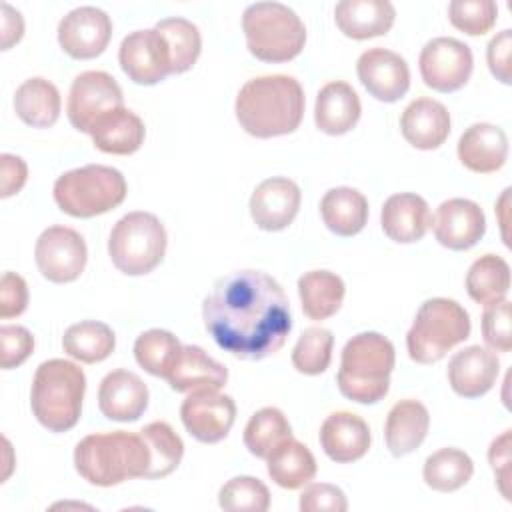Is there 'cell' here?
Wrapping results in <instances>:
<instances>
[{
	"instance_id": "25",
	"label": "cell",
	"mask_w": 512,
	"mask_h": 512,
	"mask_svg": "<svg viewBox=\"0 0 512 512\" xmlns=\"http://www.w3.org/2000/svg\"><path fill=\"white\" fill-rule=\"evenodd\" d=\"M362 104L356 90L342 80L328 82L320 88L314 104L316 128L330 136L350 132L360 120Z\"/></svg>"
},
{
	"instance_id": "51",
	"label": "cell",
	"mask_w": 512,
	"mask_h": 512,
	"mask_svg": "<svg viewBox=\"0 0 512 512\" xmlns=\"http://www.w3.org/2000/svg\"><path fill=\"white\" fill-rule=\"evenodd\" d=\"M2 8V50H8L16 44L24 34V20L18 10H14L8 2L0 4Z\"/></svg>"
},
{
	"instance_id": "5",
	"label": "cell",
	"mask_w": 512,
	"mask_h": 512,
	"mask_svg": "<svg viewBox=\"0 0 512 512\" xmlns=\"http://www.w3.org/2000/svg\"><path fill=\"white\" fill-rule=\"evenodd\" d=\"M84 392L86 376L80 366L62 358L46 360L32 378V414L46 430L66 432L80 420Z\"/></svg>"
},
{
	"instance_id": "13",
	"label": "cell",
	"mask_w": 512,
	"mask_h": 512,
	"mask_svg": "<svg viewBox=\"0 0 512 512\" xmlns=\"http://www.w3.org/2000/svg\"><path fill=\"white\" fill-rule=\"evenodd\" d=\"M180 418L192 438L216 444L228 436L236 420V404L232 396L218 390H194L184 398Z\"/></svg>"
},
{
	"instance_id": "44",
	"label": "cell",
	"mask_w": 512,
	"mask_h": 512,
	"mask_svg": "<svg viewBox=\"0 0 512 512\" xmlns=\"http://www.w3.org/2000/svg\"><path fill=\"white\" fill-rule=\"evenodd\" d=\"M482 338L492 352H510L512 350V332H510V302L504 298L500 302L488 304L482 314Z\"/></svg>"
},
{
	"instance_id": "33",
	"label": "cell",
	"mask_w": 512,
	"mask_h": 512,
	"mask_svg": "<svg viewBox=\"0 0 512 512\" xmlns=\"http://www.w3.org/2000/svg\"><path fill=\"white\" fill-rule=\"evenodd\" d=\"M344 292V280L330 270H310L298 278L302 312L310 320H326L334 316L342 306Z\"/></svg>"
},
{
	"instance_id": "6",
	"label": "cell",
	"mask_w": 512,
	"mask_h": 512,
	"mask_svg": "<svg viewBox=\"0 0 512 512\" xmlns=\"http://www.w3.org/2000/svg\"><path fill=\"white\" fill-rule=\"evenodd\" d=\"M242 30L252 56L262 62H288L306 44V26L282 2H254L242 14Z\"/></svg>"
},
{
	"instance_id": "17",
	"label": "cell",
	"mask_w": 512,
	"mask_h": 512,
	"mask_svg": "<svg viewBox=\"0 0 512 512\" xmlns=\"http://www.w3.org/2000/svg\"><path fill=\"white\" fill-rule=\"evenodd\" d=\"M300 188L294 180L272 176L262 180L250 196V216L260 230L278 232L292 224L300 210Z\"/></svg>"
},
{
	"instance_id": "7",
	"label": "cell",
	"mask_w": 512,
	"mask_h": 512,
	"mask_svg": "<svg viewBox=\"0 0 512 512\" xmlns=\"http://www.w3.org/2000/svg\"><path fill=\"white\" fill-rule=\"evenodd\" d=\"M470 316L452 298H430L418 308L406 334L408 356L418 364L442 360L470 336Z\"/></svg>"
},
{
	"instance_id": "18",
	"label": "cell",
	"mask_w": 512,
	"mask_h": 512,
	"mask_svg": "<svg viewBox=\"0 0 512 512\" xmlns=\"http://www.w3.org/2000/svg\"><path fill=\"white\" fill-rule=\"evenodd\" d=\"M432 228L444 248L460 252L476 246L484 236L486 216L474 200L448 198L436 208Z\"/></svg>"
},
{
	"instance_id": "40",
	"label": "cell",
	"mask_w": 512,
	"mask_h": 512,
	"mask_svg": "<svg viewBox=\"0 0 512 512\" xmlns=\"http://www.w3.org/2000/svg\"><path fill=\"white\" fill-rule=\"evenodd\" d=\"M140 434L150 450V468L146 478H164L172 474L184 456L182 438L164 420L146 424Z\"/></svg>"
},
{
	"instance_id": "4",
	"label": "cell",
	"mask_w": 512,
	"mask_h": 512,
	"mask_svg": "<svg viewBox=\"0 0 512 512\" xmlns=\"http://www.w3.org/2000/svg\"><path fill=\"white\" fill-rule=\"evenodd\" d=\"M394 362V344L386 336L378 332L352 336L340 354L336 374L340 394L358 404H376L388 394Z\"/></svg>"
},
{
	"instance_id": "30",
	"label": "cell",
	"mask_w": 512,
	"mask_h": 512,
	"mask_svg": "<svg viewBox=\"0 0 512 512\" xmlns=\"http://www.w3.org/2000/svg\"><path fill=\"white\" fill-rule=\"evenodd\" d=\"M320 216L330 232L336 236H354L368 222L366 196L350 186L330 188L320 200Z\"/></svg>"
},
{
	"instance_id": "24",
	"label": "cell",
	"mask_w": 512,
	"mask_h": 512,
	"mask_svg": "<svg viewBox=\"0 0 512 512\" xmlns=\"http://www.w3.org/2000/svg\"><path fill=\"white\" fill-rule=\"evenodd\" d=\"M400 132L414 148L434 150L442 146L450 134V112L438 100L416 98L400 116Z\"/></svg>"
},
{
	"instance_id": "38",
	"label": "cell",
	"mask_w": 512,
	"mask_h": 512,
	"mask_svg": "<svg viewBox=\"0 0 512 512\" xmlns=\"http://www.w3.org/2000/svg\"><path fill=\"white\" fill-rule=\"evenodd\" d=\"M154 28L162 34L170 50L172 74H182L190 70L196 64L202 50V36L198 26L186 18L172 16L158 20Z\"/></svg>"
},
{
	"instance_id": "12",
	"label": "cell",
	"mask_w": 512,
	"mask_h": 512,
	"mask_svg": "<svg viewBox=\"0 0 512 512\" xmlns=\"http://www.w3.org/2000/svg\"><path fill=\"white\" fill-rule=\"evenodd\" d=\"M86 258V242L74 228L50 226L36 240V266L40 274L54 284L74 282L84 272Z\"/></svg>"
},
{
	"instance_id": "31",
	"label": "cell",
	"mask_w": 512,
	"mask_h": 512,
	"mask_svg": "<svg viewBox=\"0 0 512 512\" xmlns=\"http://www.w3.org/2000/svg\"><path fill=\"white\" fill-rule=\"evenodd\" d=\"M268 476L286 490L306 486L316 476V458L310 448L296 438L282 440L266 458Z\"/></svg>"
},
{
	"instance_id": "22",
	"label": "cell",
	"mask_w": 512,
	"mask_h": 512,
	"mask_svg": "<svg viewBox=\"0 0 512 512\" xmlns=\"http://www.w3.org/2000/svg\"><path fill=\"white\" fill-rule=\"evenodd\" d=\"M508 158L506 132L488 122H476L468 126L458 140V160L470 172L490 174L504 166Z\"/></svg>"
},
{
	"instance_id": "39",
	"label": "cell",
	"mask_w": 512,
	"mask_h": 512,
	"mask_svg": "<svg viewBox=\"0 0 512 512\" xmlns=\"http://www.w3.org/2000/svg\"><path fill=\"white\" fill-rule=\"evenodd\" d=\"M292 436V426L282 410L274 406L254 412L244 428V446L256 458H268V454L286 438Z\"/></svg>"
},
{
	"instance_id": "10",
	"label": "cell",
	"mask_w": 512,
	"mask_h": 512,
	"mask_svg": "<svg viewBox=\"0 0 512 512\" xmlns=\"http://www.w3.org/2000/svg\"><path fill=\"white\" fill-rule=\"evenodd\" d=\"M418 68L428 88L444 94L456 92L472 76V50L458 38L438 36L424 44L418 58Z\"/></svg>"
},
{
	"instance_id": "2",
	"label": "cell",
	"mask_w": 512,
	"mask_h": 512,
	"mask_svg": "<svg viewBox=\"0 0 512 512\" xmlns=\"http://www.w3.org/2000/svg\"><path fill=\"white\" fill-rule=\"evenodd\" d=\"M304 104V90L294 76L266 74L240 88L234 110L244 132L256 138H274L300 126Z\"/></svg>"
},
{
	"instance_id": "36",
	"label": "cell",
	"mask_w": 512,
	"mask_h": 512,
	"mask_svg": "<svg viewBox=\"0 0 512 512\" xmlns=\"http://www.w3.org/2000/svg\"><path fill=\"white\" fill-rule=\"evenodd\" d=\"M474 474L472 458L458 448H440L424 460L422 476L436 492H454L468 484Z\"/></svg>"
},
{
	"instance_id": "41",
	"label": "cell",
	"mask_w": 512,
	"mask_h": 512,
	"mask_svg": "<svg viewBox=\"0 0 512 512\" xmlns=\"http://www.w3.org/2000/svg\"><path fill=\"white\" fill-rule=\"evenodd\" d=\"M332 346H334V336L328 328H322V326L306 328L292 350L294 368L308 376L322 374L330 366Z\"/></svg>"
},
{
	"instance_id": "15",
	"label": "cell",
	"mask_w": 512,
	"mask_h": 512,
	"mask_svg": "<svg viewBox=\"0 0 512 512\" xmlns=\"http://www.w3.org/2000/svg\"><path fill=\"white\" fill-rule=\"evenodd\" d=\"M112 36L110 16L96 6H78L58 24V42L62 50L76 60L100 56Z\"/></svg>"
},
{
	"instance_id": "29",
	"label": "cell",
	"mask_w": 512,
	"mask_h": 512,
	"mask_svg": "<svg viewBox=\"0 0 512 512\" xmlns=\"http://www.w3.org/2000/svg\"><path fill=\"white\" fill-rule=\"evenodd\" d=\"M90 136L98 150L126 156L134 154L144 144L146 128L138 114L120 106L102 114L90 128Z\"/></svg>"
},
{
	"instance_id": "34",
	"label": "cell",
	"mask_w": 512,
	"mask_h": 512,
	"mask_svg": "<svg viewBox=\"0 0 512 512\" xmlns=\"http://www.w3.org/2000/svg\"><path fill=\"white\" fill-rule=\"evenodd\" d=\"M116 346L112 328L98 320H82L66 328L62 336V348L74 360L94 364L106 360Z\"/></svg>"
},
{
	"instance_id": "20",
	"label": "cell",
	"mask_w": 512,
	"mask_h": 512,
	"mask_svg": "<svg viewBox=\"0 0 512 512\" xmlns=\"http://www.w3.org/2000/svg\"><path fill=\"white\" fill-rule=\"evenodd\" d=\"M148 386L144 380L124 368L108 372L98 386V408L108 420L134 422L148 406Z\"/></svg>"
},
{
	"instance_id": "16",
	"label": "cell",
	"mask_w": 512,
	"mask_h": 512,
	"mask_svg": "<svg viewBox=\"0 0 512 512\" xmlns=\"http://www.w3.org/2000/svg\"><path fill=\"white\" fill-rule=\"evenodd\" d=\"M356 74L362 86L380 102H396L410 88L406 60L388 48H368L358 56Z\"/></svg>"
},
{
	"instance_id": "21",
	"label": "cell",
	"mask_w": 512,
	"mask_h": 512,
	"mask_svg": "<svg viewBox=\"0 0 512 512\" xmlns=\"http://www.w3.org/2000/svg\"><path fill=\"white\" fill-rule=\"evenodd\" d=\"M324 454L336 464L360 460L370 448V428L362 416L354 412H332L320 426L318 434Z\"/></svg>"
},
{
	"instance_id": "1",
	"label": "cell",
	"mask_w": 512,
	"mask_h": 512,
	"mask_svg": "<svg viewBox=\"0 0 512 512\" xmlns=\"http://www.w3.org/2000/svg\"><path fill=\"white\" fill-rule=\"evenodd\" d=\"M202 320L214 342L240 360L276 354L290 330V302L282 286L262 270L220 276L202 302Z\"/></svg>"
},
{
	"instance_id": "3",
	"label": "cell",
	"mask_w": 512,
	"mask_h": 512,
	"mask_svg": "<svg viewBox=\"0 0 512 512\" xmlns=\"http://www.w3.org/2000/svg\"><path fill=\"white\" fill-rule=\"evenodd\" d=\"M74 468L86 482L108 488L132 478H146L150 450L140 432L90 434L74 448Z\"/></svg>"
},
{
	"instance_id": "42",
	"label": "cell",
	"mask_w": 512,
	"mask_h": 512,
	"mask_svg": "<svg viewBox=\"0 0 512 512\" xmlns=\"http://www.w3.org/2000/svg\"><path fill=\"white\" fill-rule=\"evenodd\" d=\"M218 504L228 512H266L270 508V492L254 476H234L220 488Z\"/></svg>"
},
{
	"instance_id": "46",
	"label": "cell",
	"mask_w": 512,
	"mask_h": 512,
	"mask_svg": "<svg viewBox=\"0 0 512 512\" xmlns=\"http://www.w3.org/2000/svg\"><path fill=\"white\" fill-rule=\"evenodd\" d=\"M298 506L302 512H346L348 500L346 494L334 484L308 482V486L300 494Z\"/></svg>"
},
{
	"instance_id": "50",
	"label": "cell",
	"mask_w": 512,
	"mask_h": 512,
	"mask_svg": "<svg viewBox=\"0 0 512 512\" xmlns=\"http://www.w3.org/2000/svg\"><path fill=\"white\" fill-rule=\"evenodd\" d=\"M0 196L8 198L22 190L28 178V166L20 156L2 154L0 156Z\"/></svg>"
},
{
	"instance_id": "37",
	"label": "cell",
	"mask_w": 512,
	"mask_h": 512,
	"mask_svg": "<svg viewBox=\"0 0 512 512\" xmlns=\"http://www.w3.org/2000/svg\"><path fill=\"white\" fill-rule=\"evenodd\" d=\"M182 352L180 340L162 328L142 332L134 342V358L148 374L168 378Z\"/></svg>"
},
{
	"instance_id": "19",
	"label": "cell",
	"mask_w": 512,
	"mask_h": 512,
	"mask_svg": "<svg viewBox=\"0 0 512 512\" xmlns=\"http://www.w3.org/2000/svg\"><path fill=\"white\" fill-rule=\"evenodd\" d=\"M450 388L462 398H480L496 384L500 360L496 352L480 344L458 350L448 362Z\"/></svg>"
},
{
	"instance_id": "47",
	"label": "cell",
	"mask_w": 512,
	"mask_h": 512,
	"mask_svg": "<svg viewBox=\"0 0 512 512\" xmlns=\"http://www.w3.org/2000/svg\"><path fill=\"white\" fill-rule=\"evenodd\" d=\"M28 306V286L16 272H4L0 280V318L20 316Z\"/></svg>"
},
{
	"instance_id": "9",
	"label": "cell",
	"mask_w": 512,
	"mask_h": 512,
	"mask_svg": "<svg viewBox=\"0 0 512 512\" xmlns=\"http://www.w3.org/2000/svg\"><path fill=\"white\" fill-rule=\"evenodd\" d=\"M166 228L152 212L136 210L124 214L108 238L112 264L128 276L152 272L166 254Z\"/></svg>"
},
{
	"instance_id": "28",
	"label": "cell",
	"mask_w": 512,
	"mask_h": 512,
	"mask_svg": "<svg viewBox=\"0 0 512 512\" xmlns=\"http://www.w3.org/2000/svg\"><path fill=\"white\" fill-rule=\"evenodd\" d=\"M166 380L176 392L220 390L228 380V370L200 346L186 344Z\"/></svg>"
},
{
	"instance_id": "49",
	"label": "cell",
	"mask_w": 512,
	"mask_h": 512,
	"mask_svg": "<svg viewBox=\"0 0 512 512\" xmlns=\"http://www.w3.org/2000/svg\"><path fill=\"white\" fill-rule=\"evenodd\" d=\"M488 460L498 480V488L506 500H510V430H504L498 438L492 440L488 448Z\"/></svg>"
},
{
	"instance_id": "48",
	"label": "cell",
	"mask_w": 512,
	"mask_h": 512,
	"mask_svg": "<svg viewBox=\"0 0 512 512\" xmlns=\"http://www.w3.org/2000/svg\"><path fill=\"white\" fill-rule=\"evenodd\" d=\"M510 50H512V30L498 32L490 42L486 50V60L490 72L500 80L502 84H510Z\"/></svg>"
},
{
	"instance_id": "27",
	"label": "cell",
	"mask_w": 512,
	"mask_h": 512,
	"mask_svg": "<svg viewBox=\"0 0 512 512\" xmlns=\"http://www.w3.org/2000/svg\"><path fill=\"white\" fill-rule=\"evenodd\" d=\"M396 18L388 0H342L334 8V20L340 32L354 40H366L386 34Z\"/></svg>"
},
{
	"instance_id": "32",
	"label": "cell",
	"mask_w": 512,
	"mask_h": 512,
	"mask_svg": "<svg viewBox=\"0 0 512 512\" xmlns=\"http://www.w3.org/2000/svg\"><path fill=\"white\" fill-rule=\"evenodd\" d=\"M60 92L58 88L42 78L34 76L24 80L14 94V110L18 118L32 128H50L60 116Z\"/></svg>"
},
{
	"instance_id": "11",
	"label": "cell",
	"mask_w": 512,
	"mask_h": 512,
	"mask_svg": "<svg viewBox=\"0 0 512 512\" xmlns=\"http://www.w3.org/2000/svg\"><path fill=\"white\" fill-rule=\"evenodd\" d=\"M120 106H124V96L116 78L104 70H86L70 86L66 114L76 130L90 134L102 114Z\"/></svg>"
},
{
	"instance_id": "35",
	"label": "cell",
	"mask_w": 512,
	"mask_h": 512,
	"mask_svg": "<svg viewBox=\"0 0 512 512\" xmlns=\"http://www.w3.org/2000/svg\"><path fill=\"white\" fill-rule=\"evenodd\" d=\"M510 290V266L498 254H484L472 262L466 274L468 296L482 304H494L506 298Z\"/></svg>"
},
{
	"instance_id": "43",
	"label": "cell",
	"mask_w": 512,
	"mask_h": 512,
	"mask_svg": "<svg viewBox=\"0 0 512 512\" xmlns=\"http://www.w3.org/2000/svg\"><path fill=\"white\" fill-rule=\"evenodd\" d=\"M448 18L464 34L482 36L496 24L498 6L494 0H452L448 4Z\"/></svg>"
},
{
	"instance_id": "45",
	"label": "cell",
	"mask_w": 512,
	"mask_h": 512,
	"mask_svg": "<svg viewBox=\"0 0 512 512\" xmlns=\"http://www.w3.org/2000/svg\"><path fill=\"white\" fill-rule=\"evenodd\" d=\"M34 350V336L18 324L0 326V364L4 370L20 366Z\"/></svg>"
},
{
	"instance_id": "26",
	"label": "cell",
	"mask_w": 512,
	"mask_h": 512,
	"mask_svg": "<svg viewBox=\"0 0 512 512\" xmlns=\"http://www.w3.org/2000/svg\"><path fill=\"white\" fill-rule=\"evenodd\" d=\"M428 428H430L428 408L420 400L404 398L396 402L386 416V426H384L386 448L396 458L406 456L416 448H420V444L428 434Z\"/></svg>"
},
{
	"instance_id": "8",
	"label": "cell",
	"mask_w": 512,
	"mask_h": 512,
	"mask_svg": "<svg viewBox=\"0 0 512 512\" xmlns=\"http://www.w3.org/2000/svg\"><path fill=\"white\" fill-rule=\"evenodd\" d=\"M126 190L120 170L104 164H86L56 178L54 200L62 212L74 218H92L120 206Z\"/></svg>"
},
{
	"instance_id": "23",
	"label": "cell",
	"mask_w": 512,
	"mask_h": 512,
	"mask_svg": "<svg viewBox=\"0 0 512 512\" xmlns=\"http://www.w3.org/2000/svg\"><path fill=\"white\" fill-rule=\"evenodd\" d=\"M380 224L384 234L398 244H412L424 238L432 226L428 202L414 192H400L386 198Z\"/></svg>"
},
{
	"instance_id": "14",
	"label": "cell",
	"mask_w": 512,
	"mask_h": 512,
	"mask_svg": "<svg viewBox=\"0 0 512 512\" xmlns=\"http://www.w3.org/2000/svg\"><path fill=\"white\" fill-rule=\"evenodd\" d=\"M118 62L124 74L134 84L142 86L158 84L172 74L170 50L156 28L134 30L124 36L118 50Z\"/></svg>"
}]
</instances>
